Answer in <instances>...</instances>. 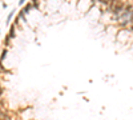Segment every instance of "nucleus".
<instances>
[{"instance_id": "nucleus-1", "label": "nucleus", "mask_w": 133, "mask_h": 120, "mask_svg": "<svg viewBox=\"0 0 133 120\" xmlns=\"http://www.w3.org/2000/svg\"><path fill=\"white\" fill-rule=\"evenodd\" d=\"M9 38H11V39H13V38H15V25H12V27H11V31H9Z\"/></svg>"}, {"instance_id": "nucleus-2", "label": "nucleus", "mask_w": 133, "mask_h": 120, "mask_svg": "<svg viewBox=\"0 0 133 120\" xmlns=\"http://www.w3.org/2000/svg\"><path fill=\"white\" fill-rule=\"evenodd\" d=\"M15 12H16L15 10H13L12 12H9V15H8V18H7V23H9V21H11V19L13 18V15H15Z\"/></svg>"}, {"instance_id": "nucleus-3", "label": "nucleus", "mask_w": 133, "mask_h": 120, "mask_svg": "<svg viewBox=\"0 0 133 120\" xmlns=\"http://www.w3.org/2000/svg\"><path fill=\"white\" fill-rule=\"evenodd\" d=\"M31 7H32V4H28L27 7H24V10H23V12L24 13H27V12H29V10H31Z\"/></svg>"}, {"instance_id": "nucleus-4", "label": "nucleus", "mask_w": 133, "mask_h": 120, "mask_svg": "<svg viewBox=\"0 0 133 120\" xmlns=\"http://www.w3.org/2000/svg\"><path fill=\"white\" fill-rule=\"evenodd\" d=\"M5 56H7V50H4V51H3V53H1V58H0V61H3V60L5 59Z\"/></svg>"}, {"instance_id": "nucleus-5", "label": "nucleus", "mask_w": 133, "mask_h": 120, "mask_svg": "<svg viewBox=\"0 0 133 120\" xmlns=\"http://www.w3.org/2000/svg\"><path fill=\"white\" fill-rule=\"evenodd\" d=\"M24 3H25V0H20V1H19V4H20V5H23Z\"/></svg>"}, {"instance_id": "nucleus-6", "label": "nucleus", "mask_w": 133, "mask_h": 120, "mask_svg": "<svg viewBox=\"0 0 133 120\" xmlns=\"http://www.w3.org/2000/svg\"><path fill=\"white\" fill-rule=\"evenodd\" d=\"M0 71H4V68H3V65H1V61H0Z\"/></svg>"}]
</instances>
